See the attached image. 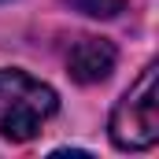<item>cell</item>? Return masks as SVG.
<instances>
[{
	"mask_svg": "<svg viewBox=\"0 0 159 159\" xmlns=\"http://www.w3.org/2000/svg\"><path fill=\"white\" fill-rule=\"evenodd\" d=\"M59 100L56 89L26 70L0 67V137L7 141H34L44 122L56 115Z\"/></svg>",
	"mask_w": 159,
	"mask_h": 159,
	"instance_id": "6da1fadb",
	"label": "cell"
},
{
	"mask_svg": "<svg viewBox=\"0 0 159 159\" xmlns=\"http://www.w3.org/2000/svg\"><path fill=\"white\" fill-rule=\"evenodd\" d=\"M159 67L148 63L141 70V78L126 89L115 111H111V122H107V133L115 141V148L122 152H144L159 141Z\"/></svg>",
	"mask_w": 159,
	"mask_h": 159,
	"instance_id": "7a4b0ae2",
	"label": "cell"
},
{
	"mask_svg": "<svg viewBox=\"0 0 159 159\" xmlns=\"http://www.w3.org/2000/svg\"><path fill=\"white\" fill-rule=\"evenodd\" d=\"M63 4H70L74 11L89 15V19H115L126 7V0H63Z\"/></svg>",
	"mask_w": 159,
	"mask_h": 159,
	"instance_id": "277c9868",
	"label": "cell"
},
{
	"mask_svg": "<svg viewBox=\"0 0 159 159\" xmlns=\"http://www.w3.org/2000/svg\"><path fill=\"white\" fill-rule=\"evenodd\" d=\"M115 59H119V52H115L111 41L78 37L70 44V52H67V70H70V78L78 85H96L115 70Z\"/></svg>",
	"mask_w": 159,
	"mask_h": 159,
	"instance_id": "3957f363",
	"label": "cell"
}]
</instances>
